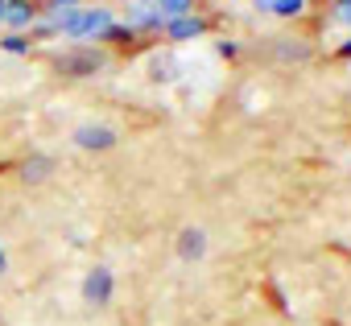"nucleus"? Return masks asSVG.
Wrapping results in <instances>:
<instances>
[{
  "mask_svg": "<svg viewBox=\"0 0 351 326\" xmlns=\"http://www.w3.org/2000/svg\"><path fill=\"white\" fill-rule=\"evenodd\" d=\"M104 62H108L104 50H75V54H62L58 58V71L62 75H95Z\"/></svg>",
  "mask_w": 351,
  "mask_h": 326,
  "instance_id": "1",
  "label": "nucleus"
},
{
  "mask_svg": "<svg viewBox=\"0 0 351 326\" xmlns=\"http://www.w3.org/2000/svg\"><path fill=\"white\" fill-rule=\"evenodd\" d=\"M161 29H165L169 42H186V38H203L207 34V21L199 13H186V17H169Z\"/></svg>",
  "mask_w": 351,
  "mask_h": 326,
  "instance_id": "2",
  "label": "nucleus"
},
{
  "mask_svg": "<svg viewBox=\"0 0 351 326\" xmlns=\"http://www.w3.org/2000/svg\"><path fill=\"white\" fill-rule=\"evenodd\" d=\"M83 297H87L91 305H104V301L112 297V273H108L104 264H95V268L87 273V281H83Z\"/></svg>",
  "mask_w": 351,
  "mask_h": 326,
  "instance_id": "3",
  "label": "nucleus"
},
{
  "mask_svg": "<svg viewBox=\"0 0 351 326\" xmlns=\"http://www.w3.org/2000/svg\"><path fill=\"white\" fill-rule=\"evenodd\" d=\"M75 145H79V149H112V145H116V132L104 128V124H83V128L75 132Z\"/></svg>",
  "mask_w": 351,
  "mask_h": 326,
  "instance_id": "4",
  "label": "nucleus"
},
{
  "mask_svg": "<svg viewBox=\"0 0 351 326\" xmlns=\"http://www.w3.org/2000/svg\"><path fill=\"white\" fill-rule=\"evenodd\" d=\"M207 252V231L203 227H186L182 236H178V256L182 260H199Z\"/></svg>",
  "mask_w": 351,
  "mask_h": 326,
  "instance_id": "5",
  "label": "nucleus"
},
{
  "mask_svg": "<svg viewBox=\"0 0 351 326\" xmlns=\"http://www.w3.org/2000/svg\"><path fill=\"white\" fill-rule=\"evenodd\" d=\"M29 21H34V0H9V5H5V21H0V25L29 29Z\"/></svg>",
  "mask_w": 351,
  "mask_h": 326,
  "instance_id": "6",
  "label": "nucleus"
},
{
  "mask_svg": "<svg viewBox=\"0 0 351 326\" xmlns=\"http://www.w3.org/2000/svg\"><path fill=\"white\" fill-rule=\"evenodd\" d=\"M191 5H195V0H153V9L161 13V21H169V17H186Z\"/></svg>",
  "mask_w": 351,
  "mask_h": 326,
  "instance_id": "7",
  "label": "nucleus"
},
{
  "mask_svg": "<svg viewBox=\"0 0 351 326\" xmlns=\"http://www.w3.org/2000/svg\"><path fill=\"white\" fill-rule=\"evenodd\" d=\"M29 46H34V42H29V38H17V34L0 42V50H5V54H29Z\"/></svg>",
  "mask_w": 351,
  "mask_h": 326,
  "instance_id": "8",
  "label": "nucleus"
},
{
  "mask_svg": "<svg viewBox=\"0 0 351 326\" xmlns=\"http://www.w3.org/2000/svg\"><path fill=\"white\" fill-rule=\"evenodd\" d=\"M46 174H50V157H38L34 166H25V178H34V182H38V178H46Z\"/></svg>",
  "mask_w": 351,
  "mask_h": 326,
  "instance_id": "9",
  "label": "nucleus"
},
{
  "mask_svg": "<svg viewBox=\"0 0 351 326\" xmlns=\"http://www.w3.org/2000/svg\"><path fill=\"white\" fill-rule=\"evenodd\" d=\"M219 54H223V58H236V54H240V46H236V42H219Z\"/></svg>",
  "mask_w": 351,
  "mask_h": 326,
  "instance_id": "10",
  "label": "nucleus"
},
{
  "mask_svg": "<svg viewBox=\"0 0 351 326\" xmlns=\"http://www.w3.org/2000/svg\"><path fill=\"white\" fill-rule=\"evenodd\" d=\"M54 5H58V9H79L83 0H54Z\"/></svg>",
  "mask_w": 351,
  "mask_h": 326,
  "instance_id": "11",
  "label": "nucleus"
},
{
  "mask_svg": "<svg viewBox=\"0 0 351 326\" xmlns=\"http://www.w3.org/2000/svg\"><path fill=\"white\" fill-rule=\"evenodd\" d=\"M339 58H351V42H347V46H343V50H339Z\"/></svg>",
  "mask_w": 351,
  "mask_h": 326,
  "instance_id": "12",
  "label": "nucleus"
},
{
  "mask_svg": "<svg viewBox=\"0 0 351 326\" xmlns=\"http://www.w3.org/2000/svg\"><path fill=\"white\" fill-rule=\"evenodd\" d=\"M9 268V260H5V248H0V273H5Z\"/></svg>",
  "mask_w": 351,
  "mask_h": 326,
  "instance_id": "13",
  "label": "nucleus"
}]
</instances>
